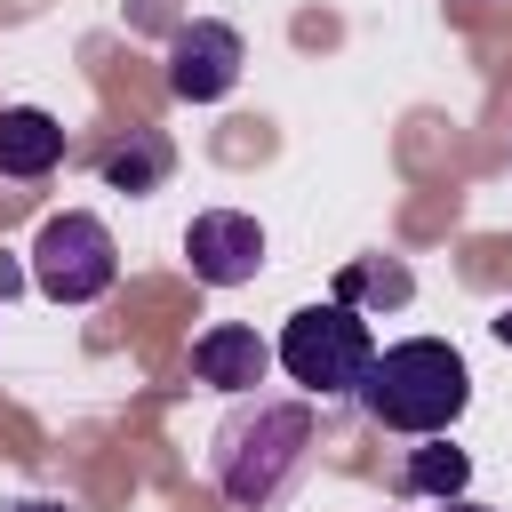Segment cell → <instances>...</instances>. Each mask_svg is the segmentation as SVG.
<instances>
[{
    "instance_id": "obj_13",
    "label": "cell",
    "mask_w": 512,
    "mask_h": 512,
    "mask_svg": "<svg viewBox=\"0 0 512 512\" xmlns=\"http://www.w3.org/2000/svg\"><path fill=\"white\" fill-rule=\"evenodd\" d=\"M16 512H64V504H48V496H32V504H16Z\"/></svg>"
},
{
    "instance_id": "obj_8",
    "label": "cell",
    "mask_w": 512,
    "mask_h": 512,
    "mask_svg": "<svg viewBox=\"0 0 512 512\" xmlns=\"http://www.w3.org/2000/svg\"><path fill=\"white\" fill-rule=\"evenodd\" d=\"M64 160V120L40 104H8L0 112V176H48Z\"/></svg>"
},
{
    "instance_id": "obj_7",
    "label": "cell",
    "mask_w": 512,
    "mask_h": 512,
    "mask_svg": "<svg viewBox=\"0 0 512 512\" xmlns=\"http://www.w3.org/2000/svg\"><path fill=\"white\" fill-rule=\"evenodd\" d=\"M264 368H272V344L256 328H240V320H216L208 336H192V376L216 384V392H256Z\"/></svg>"
},
{
    "instance_id": "obj_12",
    "label": "cell",
    "mask_w": 512,
    "mask_h": 512,
    "mask_svg": "<svg viewBox=\"0 0 512 512\" xmlns=\"http://www.w3.org/2000/svg\"><path fill=\"white\" fill-rule=\"evenodd\" d=\"M496 344H504V352H512V304H504V312H496Z\"/></svg>"
},
{
    "instance_id": "obj_10",
    "label": "cell",
    "mask_w": 512,
    "mask_h": 512,
    "mask_svg": "<svg viewBox=\"0 0 512 512\" xmlns=\"http://www.w3.org/2000/svg\"><path fill=\"white\" fill-rule=\"evenodd\" d=\"M464 480H472V456H464L448 432H424V448L408 456V488L440 504V496H464Z\"/></svg>"
},
{
    "instance_id": "obj_2",
    "label": "cell",
    "mask_w": 512,
    "mask_h": 512,
    "mask_svg": "<svg viewBox=\"0 0 512 512\" xmlns=\"http://www.w3.org/2000/svg\"><path fill=\"white\" fill-rule=\"evenodd\" d=\"M304 448H312V408L304 400H256L216 432V488L240 512H264L304 472Z\"/></svg>"
},
{
    "instance_id": "obj_3",
    "label": "cell",
    "mask_w": 512,
    "mask_h": 512,
    "mask_svg": "<svg viewBox=\"0 0 512 512\" xmlns=\"http://www.w3.org/2000/svg\"><path fill=\"white\" fill-rule=\"evenodd\" d=\"M272 360H280L304 392L344 400V392H360V376H368V360H376V336H368V320L336 296V304H304V312H288Z\"/></svg>"
},
{
    "instance_id": "obj_4",
    "label": "cell",
    "mask_w": 512,
    "mask_h": 512,
    "mask_svg": "<svg viewBox=\"0 0 512 512\" xmlns=\"http://www.w3.org/2000/svg\"><path fill=\"white\" fill-rule=\"evenodd\" d=\"M112 280H120V240H112L104 216L64 208V216L40 224V240H32V288L48 304H96Z\"/></svg>"
},
{
    "instance_id": "obj_5",
    "label": "cell",
    "mask_w": 512,
    "mask_h": 512,
    "mask_svg": "<svg viewBox=\"0 0 512 512\" xmlns=\"http://www.w3.org/2000/svg\"><path fill=\"white\" fill-rule=\"evenodd\" d=\"M240 64H248V48H240V32L216 24V16H192V24L168 40V88H176L184 104H224V96L240 88Z\"/></svg>"
},
{
    "instance_id": "obj_1",
    "label": "cell",
    "mask_w": 512,
    "mask_h": 512,
    "mask_svg": "<svg viewBox=\"0 0 512 512\" xmlns=\"http://www.w3.org/2000/svg\"><path fill=\"white\" fill-rule=\"evenodd\" d=\"M360 408H368L384 432H408V440L448 432V424L472 408V368H464V352L440 344V336H400V344H384V352L368 360Z\"/></svg>"
},
{
    "instance_id": "obj_6",
    "label": "cell",
    "mask_w": 512,
    "mask_h": 512,
    "mask_svg": "<svg viewBox=\"0 0 512 512\" xmlns=\"http://www.w3.org/2000/svg\"><path fill=\"white\" fill-rule=\"evenodd\" d=\"M184 256H192V280L208 288H240L264 272V224L240 216V208H200L192 232H184Z\"/></svg>"
},
{
    "instance_id": "obj_9",
    "label": "cell",
    "mask_w": 512,
    "mask_h": 512,
    "mask_svg": "<svg viewBox=\"0 0 512 512\" xmlns=\"http://www.w3.org/2000/svg\"><path fill=\"white\" fill-rule=\"evenodd\" d=\"M168 168H176V152H168V136H152V128H136L120 152H104V184H112V192H152V184H168Z\"/></svg>"
},
{
    "instance_id": "obj_11",
    "label": "cell",
    "mask_w": 512,
    "mask_h": 512,
    "mask_svg": "<svg viewBox=\"0 0 512 512\" xmlns=\"http://www.w3.org/2000/svg\"><path fill=\"white\" fill-rule=\"evenodd\" d=\"M440 512H496V504H472V496H440Z\"/></svg>"
}]
</instances>
